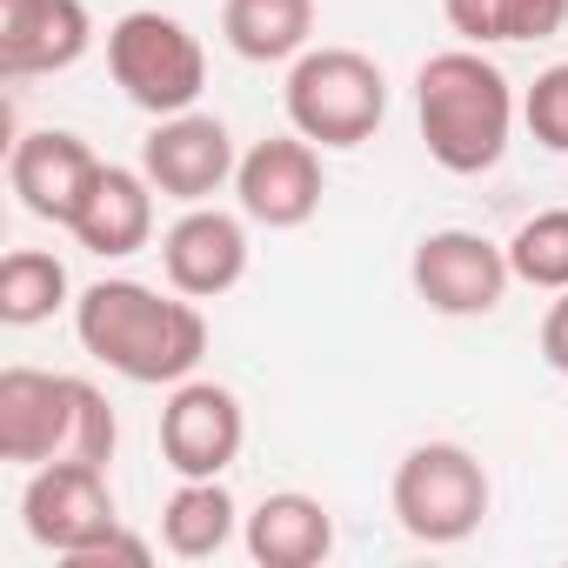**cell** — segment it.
<instances>
[{"instance_id":"obj_1","label":"cell","mask_w":568,"mask_h":568,"mask_svg":"<svg viewBox=\"0 0 568 568\" xmlns=\"http://www.w3.org/2000/svg\"><path fill=\"white\" fill-rule=\"evenodd\" d=\"M74 335L81 348L114 368L134 388H174L201 368L207 355V315L187 295H161L148 281H94V288L74 302Z\"/></svg>"},{"instance_id":"obj_2","label":"cell","mask_w":568,"mask_h":568,"mask_svg":"<svg viewBox=\"0 0 568 568\" xmlns=\"http://www.w3.org/2000/svg\"><path fill=\"white\" fill-rule=\"evenodd\" d=\"M515 88L481 48L428 54L415 74V121L428 141V161L448 174H488L508 154L515 134Z\"/></svg>"},{"instance_id":"obj_3","label":"cell","mask_w":568,"mask_h":568,"mask_svg":"<svg viewBox=\"0 0 568 568\" xmlns=\"http://www.w3.org/2000/svg\"><path fill=\"white\" fill-rule=\"evenodd\" d=\"M281 101H288V128L315 148H362L388 114V81L362 48H308L288 68Z\"/></svg>"},{"instance_id":"obj_4","label":"cell","mask_w":568,"mask_h":568,"mask_svg":"<svg viewBox=\"0 0 568 568\" xmlns=\"http://www.w3.org/2000/svg\"><path fill=\"white\" fill-rule=\"evenodd\" d=\"M108 74H114V88L141 114L168 121V114H187L201 101L207 54H201V41H194L187 21H174L161 8H134V14H121L108 28Z\"/></svg>"},{"instance_id":"obj_5","label":"cell","mask_w":568,"mask_h":568,"mask_svg":"<svg viewBox=\"0 0 568 568\" xmlns=\"http://www.w3.org/2000/svg\"><path fill=\"white\" fill-rule=\"evenodd\" d=\"M388 501H395V521H402L408 541H422V548H455V541H468V535L481 528V515H488V468H481L462 442H422V448L402 455Z\"/></svg>"},{"instance_id":"obj_6","label":"cell","mask_w":568,"mask_h":568,"mask_svg":"<svg viewBox=\"0 0 568 568\" xmlns=\"http://www.w3.org/2000/svg\"><path fill=\"white\" fill-rule=\"evenodd\" d=\"M81 375H48V368H0V462L41 468V462H74L81 442Z\"/></svg>"},{"instance_id":"obj_7","label":"cell","mask_w":568,"mask_h":568,"mask_svg":"<svg viewBox=\"0 0 568 568\" xmlns=\"http://www.w3.org/2000/svg\"><path fill=\"white\" fill-rule=\"evenodd\" d=\"M408 281H415V295H422L435 315L475 322V315H495V308H501L515 267H508V247H495L488 234L435 227V234H422V241H415Z\"/></svg>"},{"instance_id":"obj_8","label":"cell","mask_w":568,"mask_h":568,"mask_svg":"<svg viewBox=\"0 0 568 568\" xmlns=\"http://www.w3.org/2000/svg\"><path fill=\"white\" fill-rule=\"evenodd\" d=\"M21 521H28V535H34L48 555L74 561L81 548H94L101 535L121 528L108 468H101V462H41V468L28 475Z\"/></svg>"},{"instance_id":"obj_9","label":"cell","mask_w":568,"mask_h":568,"mask_svg":"<svg viewBox=\"0 0 568 568\" xmlns=\"http://www.w3.org/2000/svg\"><path fill=\"white\" fill-rule=\"evenodd\" d=\"M241 442H247V415H241V395L221 388V382H174L168 408H161V462L181 475V481H207V475H227L241 462Z\"/></svg>"},{"instance_id":"obj_10","label":"cell","mask_w":568,"mask_h":568,"mask_svg":"<svg viewBox=\"0 0 568 568\" xmlns=\"http://www.w3.org/2000/svg\"><path fill=\"white\" fill-rule=\"evenodd\" d=\"M234 194H241V214L261 221V227H308L322 214V148L308 134H267L241 154L234 168Z\"/></svg>"},{"instance_id":"obj_11","label":"cell","mask_w":568,"mask_h":568,"mask_svg":"<svg viewBox=\"0 0 568 568\" xmlns=\"http://www.w3.org/2000/svg\"><path fill=\"white\" fill-rule=\"evenodd\" d=\"M234 168H241V154H234L227 121H214L201 108L154 121V134L141 141V174L154 181V194H168L181 207H201L207 194H221L234 181Z\"/></svg>"},{"instance_id":"obj_12","label":"cell","mask_w":568,"mask_h":568,"mask_svg":"<svg viewBox=\"0 0 568 568\" xmlns=\"http://www.w3.org/2000/svg\"><path fill=\"white\" fill-rule=\"evenodd\" d=\"M94 48L88 0H0V81L61 74Z\"/></svg>"},{"instance_id":"obj_13","label":"cell","mask_w":568,"mask_h":568,"mask_svg":"<svg viewBox=\"0 0 568 568\" xmlns=\"http://www.w3.org/2000/svg\"><path fill=\"white\" fill-rule=\"evenodd\" d=\"M161 267H168V288L187 302H221L227 288H241L247 274V227L221 207H187L168 234H161Z\"/></svg>"},{"instance_id":"obj_14","label":"cell","mask_w":568,"mask_h":568,"mask_svg":"<svg viewBox=\"0 0 568 568\" xmlns=\"http://www.w3.org/2000/svg\"><path fill=\"white\" fill-rule=\"evenodd\" d=\"M94 174H101V154L81 134H68V128H34L8 154V187L21 194V207L34 221H54V227L74 221V207H81Z\"/></svg>"},{"instance_id":"obj_15","label":"cell","mask_w":568,"mask_h":568,"mask_svg":"<svg viewBox=\"0 0 568 568\" xmlns=\"http://www.w3.org/2000/svg\"><path fill=\"white\" fill-rule=\"evenodd\" d=\"M68 234H74L88 254H101V261H128V254H141V247L154 241V181H148L141 168H114V161H101V174L88 181V194H81Z\"/></svg>"},{"instance_id":"obj_16","label":"cell","mask_w":568,"mask_h":568,"mask_svg":"<svg viewBox=\"0 0 568 568\" xmlns=\"http://www.w3.org/2000/svg\"><path fill=\"white\" fill-rule=\"evenodd\" d=\"M241 541L254 568H322L335 555V515L302 488H281V495H261Z\"/></svg>"},{"instance_id":"obj_17","label":"cell","mask_w":568,"mask_h":568,"mask_svg":"<svg viewBox=\"0 0 568 568\" xmlns=\"http://www.w3.org/2000/svg\"><path fill=\"white\" fill-rule=\"evenodd\" d=\"M221 34L241 61L274 68V61H302L315 34V0H227Z\"/></svg>"},{"instance_id":"obj_18","label":"cell","mask_w":568,"mask_h":568,"mask_svg":"<svg viewBox=\"0 0 568 568\" xmlns=\"http://www.w3.org/2000/svg\"><path fill=\"white\" fill-rule=\"evenodd\" d=\"M234 495L221 488V475L207 481H181L161 508V541L174 561H214L227 541H234Z\"/></svg>"},{"instance_id":"obj_19","label":"cell","mask_w":568,"mask_h":568,"mask_svg":"<svg viewBox=\"0 0 568 568\" xmlns=\"http://www.w3.org/2000/svg\"><path fill=\"white\" fill-rule=\"evenodd\" d=\"M442 14L468 48H521L568 28V0H442Z\"/></svg>"},{"instance_id":"obj_20","label":"cell","mask_w":568,"mask_h":568,"mask_svg":"<svg viewBox=\"0 0 568 568\" xmlns=\"http://www.w3.org/2000/svg\"><path fill=\"white\" fill-rule=\"evenodd\" d=\"M68 308V267L61 254L41 247H14L0 261V322L8 328H41Z\"/></svg>"},{"instance_id":"obj_21","label":"cell","mask_w":568,"mask_h":568,"mask_svg":"<svg viewBox=\"0 0 568 568\" xmlns=\"http://www.w3.org/2000/svg\"><path fill=\"white\" fill-rule=\"evenodd\" d=\"M508 267H515V281H528V288L561 295V288H568V207L528 214V221L508 234Z\"/></svg>"},{"instance_id":"obj_22","label":"cell","mask_w":568,"mask_h":568,"mask_svg":"<svg viewBox=\"0 0 568 568\" xmlns=\"http://www.w3.org/2000/svg\"><path fill=\"white\" fill-rule=\"evenodd\" d=\"M521 121L548 154H568V61H555L548 74H535V88L521 94Z\"/></svg>"},{"instance_id":"obj_23","label":"cell","mask_w":568,"mask_h":568,"mask_svg":"<svg viewBox=\"0 0 568 568\" xmlns=\"http://www.w3.org/2000/svg\"><path fill=\"white\" fill-rule=\"evenodd\" d=\"M108 561H128V568H148L154 561V548L141 541V535H128V528H114V535H101L94 548H81L68 568H108Z\"/></svg>"},{"instance_id":"obj_24","label":"cell","mask_w":568,"mask_h":568,"mask_svg":"<svg viewBox=\"0 0 568 568\" xmlns=\"http://www.w3.org/2000/svg\"><path fill=\"white\" fill-rule=\"evenodd\" d=\"M541 362L555 368V375H568V288L548 302V315H541Z\"/></svg>"}]
</instances>
